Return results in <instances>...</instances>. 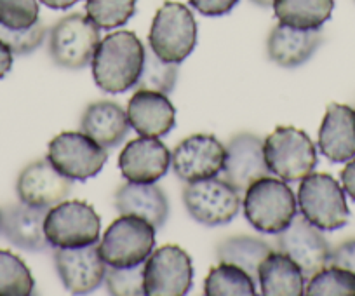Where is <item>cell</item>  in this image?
Instances as JSON below:
<instances>
[{
    "label": "cell",
    "instance_id": "1",
    "mask_svg": "<svg viewBox=\"0 0 355 296\" xmlns=\"http://www.w3.org/2000/svg\"><path fill=\"white\" fill-rule=\"evenodd\" d=\"M145 61V47L136 33L122 30L100 40L91 68L96 86L105 93L119 94L136 87Z\"/></svg>",
    "mask_w": 355,
    "mask_h": 296
},
{
    "label": "cell",
    "instance_id": "2",
    "mask_svg": "<svg viewBox=\"0 0 355 296\" xmlns=\"http://www.w3.org/2000/svg\"><path fill=\"white\" fill-rule=\"evenodd\" d=\"M245 220L261 234H281L298 214V200L288 182L272 176L256 180L244 192Z\"/></svg>",
    "mask_w": 355,
    "mask_h": 296
},
{
    "label": "cell",
    "instance_id": "3",
    "mask_svg": "<svg viewBox=\"0 0 355 296\" xmlns=\"http://www.w3.org/2000/svg\"><path fill=\"white\" fill-rule=\"evenodd\" d=\"M266 168L284 182H302L317 168V148L302 129L282 125L263 141Z\"/></svg>",
    "mask_w": 355,
    "mask_h": 296
},
{
    "label": "cell",
    "instance_id": "4",
    "mask_svg": "<svg viewBox=\"0 0 355 296\" xmlns=\"http://www.w3.org/2000/svg\"><path fill=\"white\" fill-rule=\"evenodd\" d=\"M343 186L326 173H310L298 189V209L302 216L322 232L343 229L350 221Z\"/></svg>",
    "mask_w": 355,
    "mask_h": 296
},
{
    "label": "cell",
    "instance_id": "5",
    "mask_svg": "<svg viewBox=\"0 0 355 296\" xmlns=\"http://www.w3.org/2000/svg\"><path fill=\"white\" fill-rule=\"evenodd\" d=\"M197 44V23L192 11L180 2H164L148 33V47L167 63H183Z\"/></svg>",
    "mask_w": 355,
    "mask_h": 296
},
{
    "label": "cell",
    "instance_id": "6",
    "mask_svg": "<svg viewBox=\"0 0 355 296\" xmlns=\"http://www.w3.org/2000/svg\"><path fill=\"white\" fill-rule=\"evenodd\" d=\"M155 227L145 218L121 214L100 243V254L108 267L145 263L155 246Z\"/></svg>",
    "mask_w": 355,
    "mask_h": 296
},
{
    "label": "cell",
    "instance_id": "7",
    "mask_svg": "<svg viewBox=\"0 0 355 296\" xmlns=\"http://www.w3.org/2000/svg\"><path fill=\"white\" fill-rule=\"evenodd\" d=\"M101 220L94 207L82 200H61L51 207L44 221V234L54 250L82 247L100 241Z\"/></svg>",
    "mask_w": 355,
    "mask_h": 296
},
{
    "label": "cell",
    "instance_id": "8",
    "mask_svg": "<svg viewBox=\"0 0 355 296\" xmlns=\"http://www.w3.org/2000/svg\"><path fill=\"white\" fill-rule=\"evenodd\" d=\"M100 40V28L87 16L75 12L53 26L49 54L58 67L80 70L91 64Z\"/></svg>",
    "mask_w": 355,
    "mask_h": 296
},
{
    "label": "cell",
    "instance_id": "9",
    "mask_svg": "<svg viewBox=\"0 0 355 296\" xmlns=\"http://www.w3.org/2000/svg\"><path fill=\"white\" fill-rule=\"evenodd\" d=\"M183 204L196 221L206 227L227 225L242 206L241 192L216 176L192 182L183 189Z\"/></svg>",
    "mask_w": 355,
    "mask_h": 296
},
{
    "label": "cell",
    "instance_id": "10",
    "mask_svg": "<svg viewBox=\"0 0 355 296\" xmlns=\"http://www.w3.org/2000/svg\"><path fill=\"white\" fill-rule=\"evenodd\" d=\"M47 159L63 176L73 182H85L103 169L108 152L85 132L67 131L51 139Z\"/></svg>",
    "mask_w": 355,
    "mask_h": 296
},
{
    "label": "cell",
    "instance_id": "11",
    "mask_svg": "<svg viewBox=\"0 0 355 296\" xmlns=\"http://www.w3.org/2000/svg\"><path fill=\"white\" fill-rule=\"evenodd\" d=\"M193 284L192 258L174 244L152 251L145 261L146 296H183Z\"/></svg>",
    "mask_w": 355,
    "mask_h": 296
},
{
    "label": "cell",
    "instance_id": "12",
    "mask_svg": "<svg viewBox=\"0 0 355 296\" xmlns=\"http://www.w3.org/2000/svg\"><path fill=\"white\" fill-rule=\"evenodd\" d=\"M227 148L213 134H192L178 143L171 154L174 175L187 183L213 178L223 171Z\"/></svg>",
    "mask_w": 355,
    "mask_h": 296
},
{
    "label": "cell",
    "instance_id": "13",
    "mask_svg": "<svg viewBox=\"0 0 355 296\" xmlns=\"http://www.w3.org/2000/svg\"><path fill=\"white\" fill-rule=\"evenodd\" d=\"M54 265L64 288L73 295L96 291L107 275V263L100 254V244L82 247H58Z\"/></svg>",
    "mask_w": 355,
    "mask_h": 296
},
{
    "label": "cell",
    "instance_id": "14",
    "mask_svg": "<svg viewBox=\"0 0 355 296\" xmlns=\"http://www.w3.org/2000/svg\"><path fill=\"white\" fill-rule=\"evenodd\" d=\"M277 236L279 251L288 254L302 268L305 279L329 265V244L322 230L312 225L305 216H296L291 225Z\"/></svg>",
    "mask_w": 355,
    "mask_h": 296
},
{
    "label": "cell",
    "instance_id": "15",
    "mask_svg": "<svg viewBox=\"0 0 355 296\" xmlns=\"http://www.w3.org/2000/svg\"><path fill=\"white\" fill-rule=\"evenodd\" d=\"M71 189L73 180L61 175L47 157L26 166L16 182V193L19 200L42 209H51L67 199Z\"/></svg>",
    "mask_w": 355,
    "mask_h": 296
},
{
    "label": "cell",
    "instance_id": "16",
    "mask_svg": "<svg viewBox=\"0 0 355 296\" xmlns=\"http://www.w3.org/2000/svg\"><path fill=\"white\" fill-rule=\"evenodd\" d=\"M171 168V152L159 138L141 136L124 146L119 169L128 182L155 183Z\"/></svg>",
    "mask_w": 355,
    "mask_h": 296
},
{
    "label": "cell",
    "instance_id": "17",
    "mask_svg": "<svg viewBox=\"0 0 355 296\" xmlns=\"http://www.w3.org/2000/svg\"><path fill=\"white\" fill-rule=\"evenodd\" d=\"M225 148L227 155L221 173L239 192H245L252 182L270 175L263 154V141L256 134L241 132L234 136Z\"/></svg>",
    "mask_w": 355,
    "mask_h": 296
},
{
    "label": "cell",
    "instance_id": "18",
    "mask_svg": "<svg viewBox=\"0 0 355 296\" xmlns=\"http://www.w3.org/2000/svg\"><path fill=\"white\" fill-rule=\"evenodd\" d=\"M128 119L138 134L160 138L176 125V108L167 94L148 89H136L128 105Z\"/></svg>",
    "mask_w": 355,
    "mask_h": 296
},
{
    "label": "cell",
    "instance_id": "19",
    "mask_svg": "<svg viewBox=\"0 0 355 296\" xmlns=\"http://www.w3.org/2000/svg\"><path fill=\"white\" fill-rule=\"evenodd\" d=\"M319 150L334 164L355 157V110L348 105L331 103L319 129Z\"/></svg>",
    "mask_w": 355,
    "mask_h": 296
},
{
    "label": "cell",
    "instance_id": "20",
    "mask_svg": "<svg viewBox=\"0 0 355 296\" xmlns=\"http://www.w3.org/2000/svg\"><path fill=\"white\" fill-rule=\"evenodd\" d=\"M0 211H2L0 232L4 234L9 243L33 253L47 250L49 243L44 234V221L49 209L30 206L19 200V204H11Z\"/></svg>",
    "mask_w": 355,
    "mask_h": 296
},
{
    "label": "cell",
    "instance_id": "21",
    "mask_svg": "<svg viewBox=\"0 0 355 296\" xmlns=\"http://www.w3.org/2000/svg\"><path fill=\"white\" fill-rule=\"evenodd\" d=\"M322 40L319 30H300L279 23L266 40V53L279 67L296 68L312 58Z\"/></svg>",
    "mask_w": 355,
    "mask_h": 296
},
{
    "label": "cell",
    "instance_id": "22",
    "mask_svg": "<svg viewBox=\"0 0 355 296\" xmlns=\"http://www.w3.org/2000/svg\"><path fill=\"white\" fill-rule=\"evenodd\" d=\"M114 202L121 214L145 218L155 229L166 225L169 216L166 193L155 183L128 182L115 192Z\"/></svg>",
    "mask_w": 355,
    "mask_h": 296
},
{
    "label": "cell",
    "instance_id": "23",
    "mask_svg": "<svg viewBox=\"0 0 355 296\" xmlns=\"http://www.w3.org/2000/svg\"><path fill=\"white\" fill-rule=\"evenodd\" d=\"M82 132L100 143L103 148H115L128 136V112L114 101H96L84 110L80 119Z\"/></svg>",
    "mask_w": 355,
    "mask_h": 296
},
{
    "label": "cell",
    "instance_id": "24",
    "mask_svg": "<svg viewBox=\"0 0 355 296\" xmlns=\"http://www.w3.org/2000/svg\"><path fill=\"white\" fill-rule=\"evenodd\" d=\"M258 284L265 296H302L306 286L302 268L282 251H272L261 261Z\"/></svg>",
    "mask_w": 355,
    "mask_h": 296
},
{
    "label": "cell",
    "instance_id": "25",
    "mask_svg": "<svg viewBox=\"0 0 355 296\" xmlns=\"http://www.w3.org/2000/svg\"><path fill=\"white\" fill-rule=\"evenodd\" d=\"M275 18L300 30H319L331 18L334 0H274Z\"/></svg>",
    "mask_w": 355,
    "mask_h": 296
},
{
    "label": "cell",
    "instance_id": "26",
    "mask_svg": "<svg viewBox=\"0 0 355 296\" xmlns=\"http://www.w3.org/2000/svg\"><path fill=\"white\" fill-rule=\"evenodd\" d=\"M272 253V247L252 236H234L221 241L216 247V254L223 263H232L248 272L254 282H258V268L261 261Z\"/></svg>",
    "mask_w": 355,
    "mask_h": 296
},
{
    "label": "cell",
    "instance_id": "27",
    "mask_svg": "<svg viewBox=\"0 0 355 296\" xmlns=\"http://www.w3.org/2000/svg\"><path fill=\"white\" fill-rule=\"evenodd\" d=\"M204 295L207 296H254L256 282L241 267L223 263L213 267L204 282Z\"/></svg>",
    "mask_w": 355,
    "mask_h": 296
},
{
    "label": "cell",
    "instance_id": "28",
    "mask_svg": "<svg viewBox=\"0 0 355 296\" xmlns=\"http://www.w3.org/2000/svg\"><path fill=\"white\" fill-rule=\"evenodd\" d=\"M35 281L25 261L15 253L0 250V296H28Z\"/></svg>",
    "mask_w": 355,
    "mask_h": 296
},
{
    "label": "cell",
    "instance_id": "29",
    "mask_svg": "<svg viewBox=\"0 0 355 296\" xmlns=\"http://www.w3.org/2000/svg\"><path fill=\"white\" fill-rule=\"evenodd\" d=\"M305 295L355 296V274L336 265H327L310 277L305 286Z\"/></svg>",
    "mask_w": 355,
    "mask_h": 296
},
{
    "label": "cell",
    "instance_id": "30",
    "mask_svg": "<svg viewBox=\"0 0 355 296\" xmlns=\"http://www.w3.org/2000/svg\"><path fill=\"white\" fill-rule=\"evenodd\" d=\"M178 80V64L167 63L160 60L152 49H145L141 73L136 82V89L157 91V93L169 94L174 89Z\"/></svg>",
    "mask_w": 355,
    "mask_h": 296
},
{
    "label": "cell",
    "instance_id": "31",
    "mask_svg": "<svg viewBox=\"0 0 355 296\" xmlns=\"http://www.w3.org/2000/svg\"><path fill=\"white\" fill-rule=\"evenodd\" d=\"M85 12L100 30H114L135 16L136 0H85Z\"/></svg>",
    "mask_w": 355,
    "mask_h": 296
},
{
    "label": "cell",
    "instance_id": "32",
    "mask_svg": "<svg viewBox=\"0 0 355 296\" xmlns=\"http://www.w3.org/2000/svg\"><path fill=\"white\" fill-rule=\"evenodd\" d=\"M107 291L114 296L145 295V263L135 267H110L105 275Z\"/></svg>",
    "mask_w": 355,
    "mask_h": 296
},
{
    "label": "cell",
    "instance_id": "33",
    "mask_svg": "<svg viewBox=\"0 0 355 296\" xmlns=\"http://www.w3.org/2000/svg\"><path fill=\"white\" fill-rule=\"evenodd\" d=\"M39 0H0V25L25 30L39 21Z\"/></svg>",
    "mask_w": 355,
    "mask_h": 296
},
{
    "label": "cell",
    "instance_id": "34",
    "mask_svg": "<svg viewBox=\"0 0 355 296\" xmlns=\"http://www.w3.org/2000/svg\"><path fill=\"white\" fill-rule=\"evenodd\" d=\"M46 39V25L42 21H37L30 28L25 30H9L0 25V40H4L15 54H30L40 46Z\"/></svg>",
    "mask_w": 355,
    "mask_h": 296
},
{
    "label": "cell",
    "instance_id": "35",
    "mask_svg": "<svg viewBox=\"0 0 355 296\" xmlns=\"http://www.w3.org/2000/svg\"><path fill=\"white\" fill-rule=\"evenodd\" d=\"M239 0H190V4L196 11L204 16H223L228 15L237 6Z\"/></svg>",
    "mask_w": 355,
    "mask_h": 296
},
{
    "label": "cell",
    "instance_id": "36",
    "mask_svg": "<svg viewBox=\"0 0 355 296\" xmlns=\"http://www.w3.org/2000/svg\"><path fill=\"white\" fill-rule=\"evenodd\" d=\"M329 265L347 268L352 274H355V239L347 241V243L338 246L334 251H331Z\"/></svg>",
    "mask_w": 355,
    "mask_h": 296
},
{
    "label": "cell",
    "instance_id": "37",
    "mask_svg": "<svg viewBox=\"0 0 355 296\" xmlns=\"http://www.w3.org/2000/svg\"><path fill=\"white\" fill-rule=\"evenodd\" d=\"M341 186H343L345 193L352 200H355V157L348 161V164L341 171Z\"/></svg>",
    "mask_w": 355,
    "mask_h": 296
},
{
    "label": "cell",
    "instance_id": "38",
    "mask_svg": "<svg viewBox=\"0 0 355 296\" xmlns=\"http://www.w3.org/2000/svg\"><path fill=\"white\" fill-rule=\"evenodd\" d=\"M12 61H15V53L4 40H0V79H4L11 71Z\"/></svg>",
    "mask_w": 355,
    "mask_h": 296
},
{
    "label": "cell",
    "instance_id": "39",
    "mask_svg": "<svg viewBox=\"0 0 355 296\" xmlns=\"http://www.w3.org/2000/svg\"><path fill=\"white\" fill-rule=\"evenodd\" d=\"M39 2H42L44 6L51 9H56V11H64V9L73 8L80 0H39Z\"/></svg>",
    "mask_w": 355,
    "mask_h": 296
},
{
    "label": "cell",
    "instance_id": "40",
    "mask_svg": "<svg viewBox=\"0 0 355 296\" xmlns=\"http://www.w3.org/2000/svg\"><path fill=\"white\" fill-rule=\"evenodd\" d=\"M251 2L259 8H272L274 6V0H251Z\"/></svg>",
    "mask_w": 355,
    "mask_h": 296
},
{
    "label": "cell",
    "instance_id": "41",
    "mask_svg": "<svg viewBox=\"0 0 355 296\" xmlns=\"http://www.w3.org/2000/svg\"><path fill=\"white\" fill-rule=\"evenodd\" d=\"M0 225H2V211H0Z\"/></svg>",
    "mask_w": 355,
    "mask_h": 296
}]
</instances>
